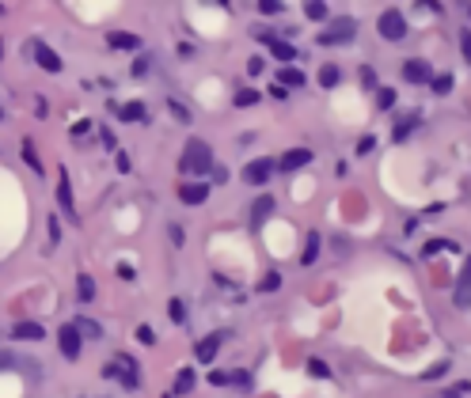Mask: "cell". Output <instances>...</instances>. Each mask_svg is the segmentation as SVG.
I'll use <instances>...</instances> for the list:
<instances>
[{
  "instance_id": "obj_40",
  "label": "cell",
  "mask_w": 471,
  "mask_h": 398,
  "mask_svg": "<svg viewBox=\"0 0 471 398\" xmlns=\"http://www.w3.org/2000/svg\"><path fill=\"white\" fill-rule=\"evenodd\" d=\"M137 341H141V346H156V334H152V326H137Z\"/></svg>"
},
{
  "instance_id": "obj_42",
  "label": "cell",
  "mask_w": 471,
  "mask_h": 398,
  "mask_svg": "<svg viewBox=\"0 0 471 398\" xmlns=\"http://www.w3.org/2000/svg\"><path fill=\"white\" fill-rule=\"evenodd\" d=\"M262 69H266V61H262V57H251V61H247V72H251V76H259Z\"/></svg>"
},
{
  "instance_id": "obj_52",
  "label": "cell",
  "mask_w": 471,
  "mask_h": 398,
  "mask_svg": "<svg viewBox=\"0 0 471 398\" xmlns=\"http://www.w3.org/2000/svg\"><path fill=\"white\" fill-rule=\"evenodd\" d=\"M0 16H4V4H0Z\"/></svg>"
},
{
  "instance_id": "obj_17",
  "label": "cell",
  "mask_w": 471,
  "mask_h": 398,
  "mask_svg": "<svg viewBox=\"0 0 471 398\" xmlns=\"http://www.w3.org/2000/svg\"><path fill=\"white\" fill-rule=\"evenodd\" d=\"M76 296H80V304H92L95 300V277L80 273V277H76Z\"/></svg>"
},
{
  "instance_id": "obj_34",
  "label": "cell",
  "mask_w": 471,
  "mask_h": 398,
  "mask_svg": "<svg viewBox=\"0 0 471 398\" xmlns=\"http://www.w3.org/2000/svg\"><path fill=\"white\" fill-rule=\"evenodd\" d=\"M168 110H171V114L183 121V126H190V110H186V106L179 103V99H168Z\"/></svg>"
},
{
  "instance_id": "obj_25",
  "label": "cell",
  "mask_w": 471,
  "mask_h": 398,
  "mask_svg": "<svg viewBox=\"0 0 471 398\" xmlns=\"http://www.w3.org/2000/svg\"><path fill=\"white\" fill-rule=\"evenodd\" d=\"M441 250H456V243L453 239H430V243H426V258H433V254H441Z\"/></svg>"
},
{
  "instance_id": "obj_45",
  "label": "cell",
  "mask_w": 471,
  "mask_h": 398,
  "mask_svg": "<svg viewBox=\"0 0 471 398\" xmlns=\"http://www.w3.org/2000/svg\"><path fill=\"white\" fill-rule=\"evenodd\" d=\"M148 72V57H137L134 61V76H145Z\"/></svg>"
},
{
  "instance_id": "obj_13",
  "label": "cell",
  "mask_w": 471,
  "mask_h": 398,
  "mask_svg": "<svg viewBox=\"0 0 471 398\" xmlns=\"http://www.w3.org/2000/svg\"><path fill=\"white\" fill-rule=\"evenodd\" d=\"M35 61H38V69H46V72H61V57H58V50H50L46 42H35Z\"/></svg>"
},
{
  "instance_id": "obj_1",
  "label": "cell",
  "mask_w": 471,
  "mask_h": 398,
  "mask_svg": "<svg viewBox=\"0 0 471 398\" xmlns=\"http://www.w3.org/2000/svg\"><path fill=\"white\" fill-rule=\"evenodd\" d=\"M179 167H183V171H190V175H205V171H213V148L205 145V140L190 137V140H186V148H183Z\"/></svg>"
},
{
  "instance_id": "obj_29",
  "label": "cell",
  "mask_w": 471,
  "mask_h": 398,
  "mask_svg": "<svg viewBox=\"0 0 471 398\" xmlns=\"http://www.w3.org/2000/svg\"><path fill=\"white\" fill-rule=\"evenodd\" d=\"M278 289H281V273H278V270H270L266 277L259 281V292H278Z\"/></svg>"
},
{
  "instance_id": "obj_26",
  "label": "cell",
  "mask_w": 471,
  "mask_h": 398,
  "mask_svg": "<svg viewBox=\"0 0 471 398\" xmlns=\"http://www.w3.org/2000/svg\"><path fill=\"white\" fill-rule=\"evenodd\" d=\"M414 126H418V114H407V118H399V126H396V140H407Z\"/></svg>"
},
{
  "instance_id": "obj_6",
  "label": "cell",
  "mask_w": 471,
  "mask_h": 398,
  "mask_svg": "<svg viewBox=\"0 0 471 398\" xmlns=\"http://www.w3.org/2000/svg\"><path fill=\"white\" fill-rule=\"evenodd\" d=\"M274 171H278V167H274V160H251L244 167V182L247 186H266Z\"/></svg>"
},
{
  "instance_id": "obj_44",
  "label": "cell",
  "mask_w": 471,
  "mask_h": 398,
  "mask_svg": "<svg viewBox=\"0 0 471 398\" xmlns=\"http://www.w3.org/2000/svg\"><path fill=\"white\" fill-rule=\"evenodd\" d=\"M87 129H92V121H76V126H72V137H87Z\"/></svg>"
},
{
  "instance_id": "obj_30",
  "label": "cell",
  "mask_w": 471,
  "mask_h": 398,
  "mask_svg": "<svg viewBox=\"0 0 471 398\" xmlns=\"http://www.w3.org/2000/svg\"><path fill=\"white\" fill-rule=\"evenodd\" d=\"M308 375H315V380H331V368H327V360L312 357V360H308Z\"/></svg>"
},
{
  "instance_id": "obj_21",
  "label": "cell",
  "mask_w": 471,
  "mask_h": 398,
  "mask_svg": "<svg viewBox=\"0 0 471 398\" xmlns=\"http://www.w3.org/2000/svg\"><path fill=\"white\" fill-rule=\"evenodd\" d=\"M72 326H76V334H80V338H103V326H99V323H92V319H84V315L76 319Z\"/></svg>"
},
{
  "instance_id": "obj_15",
  "label": "cell",
  "mask_w": 471,
  "mask_h": 398,
  "mask_svg": "<svg viewBox=\"0 0 471 398\" xmlns=\"http://www.w3.org/2000/svg\"><path fill=\"white\" fill-rule=\"evenodd\" d=\"M274 216V197L270 194H262V197H255V205H251V224H262V220H270Z\"/></svg>"
},
{
  "instance_id": "obj_3",
  "label": "cell",
  "mask_w": 471,
  "mask_h": 398,
  "mask_svg": "<svg viewBox=\"0 0 471 398\" xmlns=\"http://www.w3.org/2000/svg\"><path fill=\"white\" fill-rule=\"evenodd\" d=\"M350 38H357V19H350V16H338V19H331L323 31H320V46H342V42H350Z\"/></svg>"
},
{
  "instance_id": "obj_5",
  "label": "cell",
  "mask_w": 471,
  "mask_h": 398,
  "mask_svg": "<svg viewBox=\"0 0 471 398\" xmlns=\"http://www.w3.org/2000/svg\"><path fill=\"white\" fill-rule=\"evenodd\" d=\"M315 156H312V148H289V152H281L278 160H274V167L278 171H301V167H308Z\"/></svg>"
},
{
  "instance_id": "obj_14",
  "label": "cell",
  "mask_w": 471,
  "mask_h": 398,
  "mask_svg": "<svg viewBox=\"0 0 471 398\" xmlns=\"http://www.w3.org/2000/svg\"><path fill=\"white\" fill-rule=\"evenodd\" d=\"M107 46L111 50H141V38L134 31H111V35H107Z\"/></svg>"
},
{
  "instance_id": "obj_28",
  "label": "cell",
  "mask_w": 471,
  "mask_h": 398,
  "mask_svg": "<svg viewBox=\"0 0 471 398\" xmlns=\"http://www.w3.org/2000/svg\"><path fill=\"white\" fill-rule=\"evenodd\" d=\"M23 163H27L31 171L42 175V160H38V152H35V145H31V140H23Z\"/></svg>"
},
{
  "instance_id": "obj_11",
  "label": "cell",
  "mask_w": 471,
  "mask_h": 398,
  "mask_svg": "<svg viewBox=\"0 0 471 398\" xmlns=\"http://www.w3.org/2000/svg\"><path fill=\"white\" fill-rule=\"evenodd\" d=\"M179 201L183 205H205L210 201V182H183L179 186Z\"/></svg>"
},
{
  "instance_id": "obj_4",
  "label": "cell",
  "mask_w": 471,
  "mask_h": 398,
  "mask_svg": "<svg viewBox=\"0 0 471 398\" xmlns=\"http://www.w3.org/2000/svg\"><path fill=\"white\" fill-rule=\"evenodd\" d=\"M377 31H380V38H388V42H403L407 38V19H403L399 8H388V12L377 19Z\"/></svg>"
},
{
  "instance_id": "obj_16",
  "label": "cell",
  "mask_w": 471,
  "mask_h": 398,
  "mask_svg": "<svg viewBox=\"0 0 471 398\" xmlns=\"http://www.w3.org/2000/svg\"><path fill=\"white\" fill-rule=\"evenodd\" d=\"M12 338H19V341H42V338H46V330H42V323H16Z\"/></svg>"
},
{
  "instance_id": "obj_27",
  "label": "cell",
  "mask_w": 471,
  "mask_h": 398,
  "mask_svg": "<svg viewBox=\"0 0 471 398\" xmlns=\"http://www.w3.org/2000/svg\"><path fill=\"white\" fill-rule=\"evenodd\" d=\"M168 315H171V323H186V304L179 300V296L168 300Z\"/></svg>"
},
{
  "instance_id": "obj_22",
  "label": "cell",
  "mask_w": 471,
  "mask_h": 398,
  "mask_svg": "<svg viewBox=\"0 0 471 398\" xmlns=\"http://www.w3.org/2000/svg\"><path fill=\"white\" fill-rule=\"evenodd\" d=\"M194 387V368H179V375H175V391L171 394H186Z\"/></svg>"
},
{
  "instance_id": "obj_43",
  "label": "cell",
  "mask_w": 471,
  "mask_h": 398,
  "mask_svg": "<svg viewBox=\"0 0 471 398\" xmlns=\"http://www.w3.org/2000/svg\"><path fill=\"white\" fill-rule=\"evenodd\" d=\"M16 364H19L16 353H0V368H16Z\"/></svg>"
},
{
  "instance_id": "obj_23",
  "label": "cell",
  "mask_w": 471,
  "mask_h": 398,
  "mask_svg": "<svg viewBox=\"0 0 471 398\" xmlns=\"http://www.w3.org/2000/svg\"><path fill=\"white\" fill-rule=\"evenodd\" d=\"M118 118H122V121H145L148 114H145V106H141V103H129V106H118Z\"/></svg>"
},
{
  "instance_id": "obj_46",
  "label": "cell",
  "mask_w": 471,
  "mask_h": 398,
  "mask_svg": "<svg viewBox=\"0 0 471 398\" xmlns=\"http://www.w3.org/2000/svg\"><path fill=\"white\" fill-rule=\"evenodd\" d=\"M361 80H365V87H372V84H377V72H372L369 65H365V69H361Z\"/></svg>"
},
{
  "instance_id": "obj_9",
  "label": "cell",
  "mask_w": 471,
  "mask_h": 398,
  "mask_svg": "<svg viewBox=\"0 0 471 398\" xmlns=\"http://www.w3.org/2000/svg\"><path fill=\"white\" fill-rule=\"evenodd\" d=\"M453 304L460 307V311H467V307H471V258L464 262V270H460V281L453 289Z\"/></svg>"
},
{
  "instance_id": "obj_55",
  "label": "cell",
  "mask_w": 471,
  "mask_h": 398,
  "mask_svg": "<svg viewBox=\"0 0 471 398\" xmlns=\"http://www.w3.org/2000/svg\"><path fill=\"white\" fill-rule=\"evenodd\" d=\"M467 16H471V8H467Z\"/></svg>"
},
{
  "instance_id": "obj_20",
  "label": "cell",
  "mask_w": 471,
  "mask_h": 398,
  "mask_svg": "<svg viewBox=\"0 0 471 398\" xmlns=\"http://www.w3.org/2000/svg\"><path fill=\"white\" fill-rule=\"evenodd\" d=\"M278 80H281V87H304V72L286 65V69H278Z\"/></svg>"
},
{
  "instance_id": "obj_47",
  "label": "cell",
  "mask_w": 471,
  "mask_h": 398,
  "mask_svg": "<svg viewBox=\"0 0 471 398\" xmlns=\"http://www.w3.org/2000/svg\"><path fill=\"white\" fill-rule=\"evenodd\" d=\"M114 160H118V171H122V175H126V171H129V152H118V156H114Z\"/></svg>"
},
{
  "instance_id": "obj_41",
  "label": "cell",
  "mask_w": 471,
  "mask_h": 398,
  "mask_svg": "<svg viewBox=\"0 0 471 398\" xmlns=\"http://www.w3.org/2000/svg\"><path fill=\"white\" fill-rule=\"evenodd\" d=\"M210 383H213V387H224V383H232V372H210Z\"/></svg>"
},
{
  "instance_id": "obj_50",
  "label": "cell",
  "mask_w": 471,
  "mask_h": 398,
  "mask_svg": "<svg viewBox=\"0 0 471 398\" xmlns=\"http://www.w3.org/2000/svg\"><path fill=\"white\" fill-rule=\"evenodd\" d=\"M270 95H274V99H289V92H286L281 84H274V87H270Z\"/></svg>"
},
{
  "instance_id": "obj_33",
  "label": "cell",
  "mask_w": 471,
  "mask_h": 398,
  "mask_svg": "<svg viewBox=\"0 0 471 398\" xmlns=\"http://www.w3.org/2000/svg\"><path fill=\"white\" fill-rule=\"evenodd\" d=\"M259 99H262L259 92H251V87H244V92H236V99H232V103H236V106H255Z\"/></svg>"
},
{
  "instance_id": "obj_39",
  "label": "cell",
  "mask_w": 471,
  "mask_h": 398,
  "mask_svg": "<svg viewBox=\"0 0 471 398\" xmlns=\"http://www.w3.org/2000/svg\"><path fill=\"white\" fill-rule=\"evenodd\" d=\"M460 50H464V61L471 65V31H467V27L460 31Z\"/></svg>"
},
{
  "instance_id": "obj_38",
  "label": "cell",
  "mask_w": 471,
  "mask_h": 398,
  "mask_svg": "<svg viewBox=\"0 0 471 398\" xmlns=\"http://www.w3.org/2000/svg\"><path fill=\"white\" fill-rule=\"evenodd\" d=\"M46 231H50V247H58V243H61V220H58V216H50Z\"/></svg>"
},
{
  "instance_id": "obj_10",
  "label": "cell",
  "mask_w": 471,
  "mask_h": 398,
  "mask_svg": "<svg viewBox=\"0 0 471 398\" xmlns=\"http://www.w3.org/2000/svg\"><path fill=\"white\" fill-rule=\"evenodd\" d=\"M58 205H61V213L69 216V224H80V216H76V205H72V186H69V171H61V179H58Z\"/></svg>"
},
{
  "instance_id": "obj_2",
  "label": "cell",
  "mask_w": 471,
  "mask_h": 398,
  "mask_svg": "<svg viewBox=\"0 0 471 398\" xmlns=\"http://www.w3.org/2000/svg\"><path fill=\"white\" fill-rule=\"evenodd\" d=\"M107 380H118L122 387H129V391H137L141 387V372H137V360L134 357H126V353H118V357L103 368Z\"/></svg>"
},
{
  "instance_id": "obj_12",
  "label": "cell",
  "mask_w": 471,
  "mask_h": 398,
  "mask_svg": "<svg viewBox=\"0 0 471 398\" xmlns=\"http://www.w3.org/2000/svg\"><path fill=\"white\" fill-rule=\"evenodd\" d=\"M221 341H224V330H217V334H205L198 346H194V357H198L202 364H210L217 357V349H221Z\"/></svg>"
},
{
  "instance_id": "obj_49",
  "label": "cell",
  "mask_w": 471,
  "mask_h": 398,
  "mask_svg": "<svg viewBox=\"0 0 471 398\" xmlns=\"http://www.w3.org/2000/svg\"><path fill=\"white\" fill-rule=\"evenodd\" d=\"M118 277H126V281H134L137 273H134V265H118Z\"/></svg>"
},
{
  "instance_id": "obj_18",
  "label": "cell",
  "mask_w": 471,
  "mask_h": 398,
  "mask_svg": "<svg viewBox=\"0 0 471 398\" xmlns=\"http://www.w3.org/2000/svg\"><path fill=\"white\" fill-rule=\"evenodd\" d=\"M320 258V231H308V243H304V254H301V265H312Z\"/></svg>"
},
{
  "instance_id": "obj_31",
  "label": "cell",
  "mask_w": 471,
  "mask_h": 398,
  "mask_svg": "<svg viewBox=\"0 0 471 398\" xmlns=\"http://www.w3.org/2000/svg\"><path fill=\"white\" fill-rule=\"evenodd\" d=\"M377 106H380V110H391V106H396V87H380V92H377Z\"/></svg>"
},
{
  "instance_id": "obj_35",
  "label": "cell",
  "mask_w": 471,
  "mask_h": 398,
  "mask_svg": "<svg viewBox=\"0 0 471 398\" xmlns=\"http://www.w3.org/2000/svg\"><path fill=\"white\" fill-rule=\"evenodd\" d=\"M320 84L323 87H335L338 84V69H335V65H323V69H320Z\"/></svg>"
},
{
  "instance_id": "obj_24",
  "label": "cell",
  "mask_w": 471,
  "mask_h": 398,
  "mask_svg": "<svg viewBox=\"0 0 471 398\" xmlns=\"http://www.w3.org/2000/svg\"><path fill=\"white\" fill-rule=\"evenodd\" d=\"M304 16L315 19V23H320V19L327 23V4H323V0H308V4H304Z\"/></svg>"
},
{
  "instance_id": "obj_51",
  "label": "cell",
  "mask_w": 471,
  "mask_h": 398,
  "mask_svg": "<svg viewBox=\"0 0 471 398\" xmlns=\"http://www.w3.org/2000/svg\"><path fill=\"white\" fill-rule=\"evenodd\" d=\"M445 398H460V394H445Z\"/></svg>"
},
{
  "instance_id": "obj_32",
  "label": "cell",
  "mask_w": 471,
  "mask_h": 398,
  "mask_svg": "<svg viewBox=\"0 0 471 398\" xmlns=\"http://www.w3.org/2000/svg\"><path fill=\"white\" fill-rule=\"evenodd\" d=\"M430 87H433V95H448V92H453V76H433V80H430Z\"/></svg>"
},
{
  "instance_id": "obj_54",
  "label": "cell",
  "mask_w": 471,
  "mask_h": 398,
  "mask_svg": "<svg viewBox=\"0 0 471 398\" xmlns=\"http://www.w3.org/2000/svg\"><path fill=\"white\" fill-rule=\"evenodd\" d=\"M0 118H4V110H0Z\"/></svg>"
},
{
  "instance_id": "obj_36",
  "label": "cell",
  "mask_w": 471,
  "mask_h": 398,
  "mask_svg": "<svg viewBox=\"0 0 471 398\" xmlns=\"http://www.w3.org/2000/svg\"><path fill=\"white\" fill-rule=\"evenodd\" d=\"M445 372H448V360H437V364H433L430 372H422V380H426V383H430V380H441Z\"/></svg>"
},
{
  "instance_id": "obj_37",
  "label": "cell",
  "mask_w": 471,
  "mask_h": 398,
  "mask_svg": "<svg viewBox=\"0 0 471 398\" xmlns=\"http://www.w3.org/2000/svg\"><path fill=\"white\" fill-rule=\"evenodd\" d=\"M281 8H286L281 0H259V12H262V16H278Z\"/></svg>"
},
{
  "instance_id": "obj_48",
  "label": "cell",
  "mask_w": 471,
  "mask_h": 398,
  "mask_svg": "<svg viewBox=\"0 0 471 398\" xmlns=\"http://www.w3.org/2000/svg\"><path fill=\"white\" fill-rule=\"evenodd\" d=\"M168 231H171V243H175V247H183V228H179V224H171Z\"/></svg>"
},
{
  "instance_id": "obj_8",
  "label": "cell",
  "mask_w": 471,
  "mask_h": 398,
  "mask_svg": "<svg viewBox=\"0 0 471 398\" xmlns=\"http://www.w3.org/2000/svg\"><path fill=\"white\" fill-rule=\"evenodd\" d=\"M403 80H407V84H430L433 69L422 57H407V61H403Z\"/></svg>"
},
{
  "instance_id": "obj_19",
  "label": "cell",
  "mask_w": 471,
  "mask_h": 398,
  "mask_svg": "<svg viewBox=\"0 0 471 398\" xmlns=\"http://www.w3.org/2000/svg\"><path fill=\"white\" fill-rule=\"evenodd\" d=\"M270 53H274L278 61H286V65H293V57H297L293 42H281V38H274V42H270Z\"/></svg>"
},
{
  "instance_id": "obj_53",
  "label": "cell",
  "mask_w": 471,
  "mask_h": 398,
  "mask_svg": "<svg viewBox=\"0 0 471 398\" xmlns=\"http://www.w3.org/2000/svg\"><path fill=\"white\" fill-rule=\"evenodd\" d=\"M163 398H175V394H163Z\"/></svg>"
},
{
  "instance_id": "obj_7",
  "label": "cell",
  "mask_w": 471,
  "mask_h": 398,
  "mask_svg": "<svg viewBox=\"0 0 471 398\" xmlns=\"http://www.w3.org/2000/svg\"><path fill=\"white\" fill-rule=\"evenodd\" d=\"M58 349H61L65 360H76V357H80V334H76L72 323H65V326L58 330Z\"/></svg>"
}]
</instances>
